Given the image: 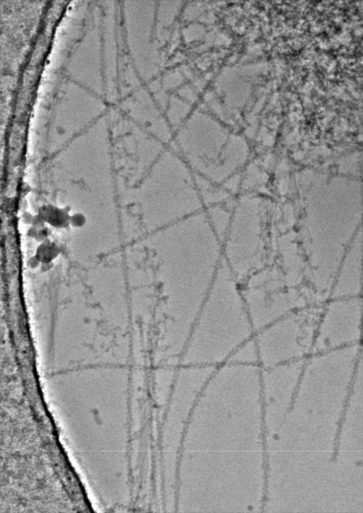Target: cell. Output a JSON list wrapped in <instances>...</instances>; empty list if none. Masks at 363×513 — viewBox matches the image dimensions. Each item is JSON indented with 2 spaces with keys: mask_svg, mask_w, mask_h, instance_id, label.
<instances>
[{
  "mask_svg": "<svg viewBox=\"0 0 363 513\" xmlns=\"http://www.w3.org/2000/svg\"><path fill=\"white\" fill-rule=\"evenodd\" d=\"M255 332L244 303L216 299L203 304L179 365L216 368Z\"/></svg>",
  "mask_w": 363,
  "mask_h": 513,
  "instance_id": "obj_1",
  "label": "cell"
},
{
  "mask_svg": "<svg viewBox=\"0 0 363 513\" xmlns=\"http://www.w3.org/2000/svg\"><path fill=\"white\" fill-rule=\"evenodd\" d=\"M38 214L44 221L56 227H64L70 223V217L66 208L45 205L40 208Z\"/></svg>",
  "mask_w": 363,
  "mask_h": 513,
  "instance_id": "obj_5",
  "label": "cell"
},
{
  "mask_svg": "<svg viewBox=\"0 0 363 513\" xmlns=\"http://www.w3.org/2000/svg\"><path fill=\"white\" fill-rule=\"evenodd\" d=\"M323 310H294L256 332L262 369L306 359L312 354Z\"/></svg>",
  "mask_w": 363,
  "mask_h": 513,
  "instance_id": "obj_2",
  "label": "cell"
},
{
  "mask_svg": "<svg viewBox=\"0 0 363 513\" xmlns=\"http://www.w3.org/2000/svg\"><path fill=\"white\" fill-rule=\"evenodd\" d=\"M58 248L55 244L45 240L37 248L36 256L40 262L49 263L58 255Z\"/></svg>",
  "mask_w": 363,
  "mask_h": 513,
  "instance_id": "obj_6",
  "label": "cell"
},
{
  "mask_svg": "<svg viewBox=\"0 0 363 513\" xmlns=\"http://www.w3.org/2000/svg\"><path fill=\"white\" fill-rule=\"evenodd\" d=\"M254 336L239 346L226 363L240 365H259L258 351Z\"/></svg>",
  "mask_w": 363,
  "mask_h": 513,
  "instance_id": "obj_4",
  "label": "cell"
},
{
  "mask_svg": "<svg viewBox=\"0 0 363 513\" xmlns=\"http://www.w3.org/2000/svg\"><path fill=\"white\" fill-rule=\"evenodd\" d=\"M362 316L360 307L329 308L322 313L312 354L362 344Z\"/></svg>",
  "mask_w": 363,
  "mask_h": 513,
  "instance_id": "obj_3",
  "label": "cell"
},
{
  "mask_svg": "<svg viewBox=\"0 0 363 513\" xmlns=\"http://www.w3.org/2000/svg\"><path fill=\"white\" fill-rule=\"evenodd\" d=\"M86 219L84 216L80 213H76L70 218V223L73 226H80L82 225Z\"/></svg>",
  "mask_w": 363,
  "mask_h": 513,
  "instance_id": "obj_7",
  "label": "cell"
}]
</instances>
